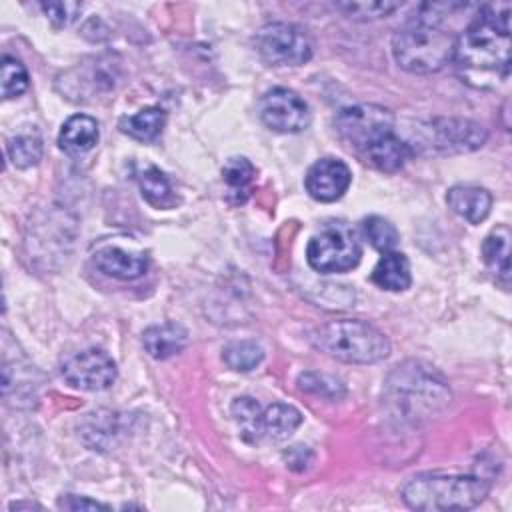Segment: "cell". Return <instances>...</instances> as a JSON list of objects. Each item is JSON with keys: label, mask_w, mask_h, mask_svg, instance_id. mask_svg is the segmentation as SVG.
<instances>
[{"label": "cell", "mask_w": 512, "mask_h": 512, "mask_svg": "<svg viewBox=\"0 0 512 512\" xmlns=\"http://www.w3.org/2000/svg\"><path fill=\"white\" fill-rule=\"evenodd\" d=\"M454 66L460 78L482 90H494L510 76V4H486L456 36Z\"/></svg>", "instance_id": "cell-1"}, {"label": "cell", "mask_w": 512, "mask_h": 512, "mask_svg": "<svg viewBox=\"0 0 512 512\" xmlns=\"http://www.w3.org/2000/svg\"><path fill=\"white\" fill-rule=\"evenodd\" d=\"M438 8L440 4H424V12L394 34L392 54L400 68L412 74H430L452 60L456 34L442 24Z\"/></svg>", "instance_id": "cell-2"}, {"label": "cell", "mask_w": 512, "mask_h": 512, "mask_svg": "<svg viewBox=\"0 0 512 512\" xmlns=\"http://www.w3.org/2000/svg\"><path fill=\"white\" fill-rule=\"evenodd\" d=\"M490 490V482L474 474L420 472L402 488V500L424 512L468 510L478 506Z\"/></svg>", "instance_id": "cell-3"}, {"label": "cell", "mask_w": 512, "mask_h": 512, "mask_svg": "<svg viewBox=\"0 0 512 512\" xmlns=\"http://www.w3.org/2000/svg\"><path fill=\"white\" fill-rule=\"evenodd\" d=\"M312 342L324 354L350 364H372L390 354L384 332L364 320H330L314 330Z\"/></svg>", "instance_id": "cell-4"}, {"label": "cell", "mask_w": 512, "mask_h": 512, "mask_svg": "<svg viewBox=\"0 0 512 512\" xmlns=\"http://www.w3.org/2000/svg\"><path fill=\"white\" fill-rule=\"evenodd\" d=\"M488 132L484 126L464 118H432L418 122L412 130L410 146L412 154L432 152V154H462L484 146Z\"/></svg>", "instance_id": "cell-5"}, {"label": "cell", "mask_w": 512, "mask_h": 512, "mask_svg": "<svg viewBox=\"0 0 512 512\" xmlns=\"http://www.w3.org/2000/svg\"><path fill=\"white\" fill-rule=\"evenodd\" d=\"M362 256V246L356 232L338 222L328 224L320 234L312 236L306 248L308 264L320 274L348 272L352 270Z\"/></svg>", "instance_id": "cell-6"}, {"label": "cell", "mask_w": 512, "mask_h": 512, "mask_svg": "<svg viewBox=\"0 0 512 512\" xmlns=\"http://www.w3.org/2000/svg\"><path fill=\"white\" fill-rule=\"evenodd\" d=\"M336 130L350 148L362 154L376 140L394 132V116L378 104H356L336 116Z\"/></svg>", "instance_id": "cell-7"}, {"label": "cell", "mask_w": 512, "mask_h": 512, "mask_svg": "<svg viewBox=\"0 0 512 512\" xmlns=\"http://www.w3.org/2000/svg\"><path fill=\"white\" fill-rule=\"evenodd\" d=\"M258 54L274 66H300L312 58V42L308 34L284 22L264 26L256 34Z\"/></svg>", "instance_id": "cell-8"}, {"label": "cell", "mask_w": 512, "mask_h": 512, "mask_svg": "<svg viewBox=\"0 0 512 512\" xmlns=\"http://www.w3.org/2000/svg\"><path fill=\"white\" fill-rule=\"evenodd\" d=\"M260 120L274 132L296 134L310 124L308 104L288 88L268 90L258 104Z\"/></svg>", "instance_id": "cell-9"}, {"label": "cell", "mask_w": 512, "mask_h": 512, "mask_svg": "<svg viewBox=\"0 0 512 512\" xmlns=\"http://www.w3.org/2000/svg\"><path fill=\"white\" fill-rule=\"evenodd\" d=\"M62 376L74 388L100 392L114 384L118 370L116 362L106 352L90 348L66 360L62 366Z\"/></svg>", "instance_id": "cell-10"}, {"label": "cell", "mask_w": 512, "mask_h": 512, "mask_svg": "<svg viewBox=\"0 0 512 512\" xmlns=\"http://www.w3.org/2000/svg\"><path fill=\"white\" fill-rule=\"evenodd\" d=\"M394 378L398 382H390L398 394L400 408L414 414L418 408H434L436 404H446L450 400V394L442 382H436L430 374H424L422 370H396Z\"/></svg>", "instance_id": "cell-11"}, {"label": "cell", "mask_w": 512, "mask_h": 512, "mask_svg": "<svg viewBox=\"0 0 512 512\" xmlns=\"http://www.w3.org/2000/svg\"><path fill=\"white\" fill-rule=\"evenodd\" d=\"M352 182L350 168L338 158H320L306 172V192L318 202H334Z\"/></svg>", "instance_id": "cell-12"}, {"label": "cell", "mask_w": 512, "mask_h": 512, "mask_svg": "<svg viewBox=\"0 0 512 512\" xmlns=\"http://www.w3.org/2000/svg\"><path fill=\"white\" fill-rule=\"evenodd\" d=\"M446 202L460 218L470 224H480L486 220L492 208V196L486 188L474 184H456L448 190Z\"/></svg>", "instance_id": "cell-13"}, {"label": "cell", "mask_w": 512, "mask_h": 512, "mask_svg": "<svg viewBox=\"0 0 512 512\" xmlns=\"http://www.w3.org/2000/svg\"><path fill=\"white\" fill-rule=\"evenodd\" d=\"M98 122L86 114L70 116L58 134V146L70 156H80L98 144Z\"/></svg>", "instance_id": "cell-14"}, {"label": "cell", "mask_w": 512, "mask_h": 512, "mask_svg": "<svg viewBox=\"0 0 512 512\" xmlns=\"http://www.w3.org/2000/svg\"><path fill=\"white\" fill-rule=\"evenodd\" d=\"M94 264L100 272H104L106 276L118 278V280H136L148 268V262L144 256L130 254L116 246L100 248L94 254Z\"/></svg>", "instance_id": "cell-15"}, {"label": "cell", "mask_w": 512, "mask_h": 512, "mask_svg": "<svg viewBox=\"0 0 512 512\" xmlns=\"http://www.w3.org/2000/svg\"><path fill=\"white\" fill-rule=\"evenodd\" d=\"M142 344L152 358L166 360L188 346V332L176 322L156 324L144 330Z\"/></svg>", "instance_id": "cell-16"}, {"label": "cell", "mask_w": 512, "mask_h": 512, "mask_svg": "<svg viewBox=\"0 0 512 512\" xmlns=\"http://www.w3.org/2000/svg\"><path fill=\"white\" fill-rule=\"evenodd\" d=\"M360 156L370 166H374L382 172H396L412 156V150L404 138H400L396 132H390V134L382 136L380 140H376L372 146H368Z\"/></svg>", "instance_id": "cell-17"}, {"label": "cell", "mask_w": 512, "mask_h": 512, "mask_svg": "<svg viewBox=\"0 0 512 512\" xmlns=\"http://www.w3.org/2000/svg\"><path fill=\"white\" fill-rule=\"evenodd\" d=\"M302 424V414L290 404H272L262 410L260 434L262 440L282 442L294 434V430Z\"/></svg>", "instance_id": "cell-18"}, {"label": "cell", "mask_w": 512, "mask_h": 512, "mask_svg": "<svg viewBox=\"0 0 512 512\" xmlns=\"http://www.w3.org/2000/svg\"><path fill=\"white\" fill-rule=\"evenodd\" d=\"M372 282L390 292L406 290L412 282L408 258L402 252H384V256L378 260L372 272Z\"/></svg>", "instance_id": "cell-19"}, {"label": "cell", "mask_w": 512, "mask_h": 512, "mask_svg": "<svg viewBox=\"0 0 512 512\" xmlns=\"http://www.w3.org/2000/svg\"><path fill=\"white\" fill-rule=\"evenodd\" d=\"M482 258L490 272L508 286L510 280V230L506 226H498L492 230L482 244Z\"/></svg>", "instance_id": "cell-20"}, {"label": "cell", "mask_w": 512, "mask_h": 512, "mask_svg": "<svg viewBox=\"0 0 512 512\" xmlns=\"http://www.w3.org/2000/svg\"><path fill=\"white\" fill-rule=\"evenodd\" d=\"M164 124H166V112L158 106H148L132 116H122L118 126L124 134H128L134 140L152 142L160 136Z\"/></svg>", "instance_id": "cell-21"}, {"label": "cell", "mask_w": 512, "mask_h": 512, "mask_svg": "<svg viewBox=\"0 0 512 512\" xmlns=\"http://www.w3.org/2000/svg\"><path fill=\"white\" fill-rule=\"evenodd\" d=\"M230 410L240 428V436L250 444L260 442L262 440V434H260L262 408H260V404L250 396H240L232 402Z\"/></svg>", "instance_id": "cell-22"}, {"label": "cell", "mask_w": 512, "mask_h": 512, "mask_svg": "<svg viewBox=\"0 0 512 512\" xmlns=\"http://www.w3.org/2000/svg\"><path fill=\"white\" fill-rule=\"evenodd\" d=\"M142 196L156 208H168L176 202V196L172 194V186L164 172H160L156 166H148L138 176Z\"/></svg>", "instance_id": "cell-23"}, {"label": "cell", "mask_w": 512, "mask_h": 512, "mask_svg": "<svg viewBox=\"0 0 512 512\" xmlns=\"http://www.w3.org/2000/svg\"><path fill=\"white\" fill-rule=\"evenodd\" d=\"M224 362L238 372H248L252 368H256L262 358H264V350L260 344H256L254 340H240V342H232L224 348Z\"/></svg>", "instance_id": "cell-24"}, {"label": "cell", "mask_w": 512, "mask_h": 512, "mask_svg": "<svg viewBox=\"0 0 512 512\" xmlns=\"http://www.w3.org/2000/svg\"><path fill=\"white\" fill-rule=\"evenodd\" d=\"M6 152H8V160L16 168H30L38 164V160L42 158V140L38 136L20 134L8 140Z\"/></svg>", "instance_id": "cell-25"}, {"label": "cell", "mask_w": 512, "mask_h": 512, "mask_svg": "<svg viewBox=\"0 0 512 512\" xmlns=\"http://www.w3.org/2000/svg\"><path fill=\"white\" fill-rule=\"evenodd\" d=\"M362 232L368 238V242L376 250H380V252L394 250V246L400 240L396 226L390 220L382 218V216H368V218H364L362 220Z\"/></svg>", "instance_id": "cell-26"}, {"label": "cell", "mask_w": 512, "mask_h": 512, "mask_svg": "<svg viewBox=\"0 0 512 512\" xmlns=\"http://www.w3.org/2000/svg\"><path fill=\"white\" fill-rule=\"evenodd\" d=\"M28 88V72L20 60L10 54L2 56V96L4 100L20 96Z\"/></svg>", "instance_id": "cell-27"}, {"label": "cell", "mask_w": 512, "mask_h": 512, "mask_svg": "<svg viewBox=\"0 0 512 512\" xmlns=\"http://www.w3.org/2000/svg\"><path fill=\"white\" fill-rule=\"evenodd\" d=\"M298 386L304 392L310 394H318L322 398H330V400H338L340 396H344V384L330 374H322V372H304L298 376Z\"/></svg>", "instance_id": "cell-28"}, {"label": "cell", "mask_w": 512, "mask_h": 512, "mask_svg": "<svg viewBox=\"0 0 512 512\" xmlns=\"http://www.w3.org/2000/svg\"><path fill=\"white\" fill-rule=\"evenodd\" d=\"M254 176H256V168H254L252 162H250L248 158H244V156H240V158H238V156H236V158H230V160L224 164V168H222V178H224V182H226V184L230 186V190L236 192V194H240V192L248 194Z\"/></svg>", "instance_id": "cell-29"}, {"label": "cell", "mask_w": 512, "mask_h": 512, "mask_svg": "<svg viewBox=\"0 0 512 512\" xmlns=\"http://www.w3.org/2000/svg\"><path fill=\"white\" fill-rule=\"evenodd\" d=\"M336 8L354 20H374L392 14L400 8V2L390 0H374V2H338Z\"/></svg>", "instance_id": "cell-30"}, {"label": "cell", "mask_w": 512, "mask_h": 512, "mask_svg": "<svg viewBox=\"0 0 512 512\" xmlns=\"http://www.w3.org/2000/svg\"><path fill=\"white\" fill-rule=\"evenodd\" d=\"M40 8L54 28H64V26H70L78 18L82 4H78V2H42Z\"/></svg>", "instance_id": "cell-31"}, {"label": "cell", "mask_w": 512, "mask_h": 512, "mask_svg": "<svg viewBox=\"0 0 512 512\" xmlns=\"http://www.w3.org/2000/svg\"><path fill=\"white\" fill-rule=\"evenodd\" d=\"M58 508H64V510H108L106 504H100V502L90 500V498H80V496H74V494H68V496L60 498Z\"/></svg>", "instance_id": "cell-32"}, {"label": "cell", "mask_w": 512, "mask_h": 512, "mask_svg": "<svg viewBox=\"0 0 512 512\" xmlns=\"http://www.w3.org/2000/svg\"><path fill=\"white\" fill-rule=\"evenodd\" d=\"M284 458H286L290 468L296 470V464H300L298 470H306L310 460H312V452L308 448H304V446H294L288 452H284Z\"/></svg>", "instance_id": "cell-33"}]
</instances>
